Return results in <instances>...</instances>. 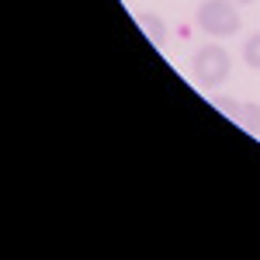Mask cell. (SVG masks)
<instances>
[{
    "mask_svg": "<svg viewBox=\"0 0 260 260\" xmlns=\"http://www.w3.org/2000/svg\"><path fill=\"white\" fill-rule=\"evenodd\" d=\"M139 24H142V31H146L149 39L156 42V45H163L167 31H163V24H156V18H153V14H139Z\"/></svg>",
    "mask_w": 260,
    "mask_h": 260,
    "instance_id": "5",
    "label": "cell"
},
{
    "mask_svg": "<svg viewBox=\"0 0 260 260\" xmlns=\"http://www.w3.org/2000/svg\"><path fill=\"white\" fill-rule=\"evenodd\" d=\"M198 24L212 39H229L240 31V7L236 0H205L198 7Z\"/></svg>",
    "mask_w": 260,
    "mask_h": 260,
    "instance_id": "1",
    "label": "cell"
},
{
    "mask_svg": "<svg viewBox=\"0 0 260 260\" xmlns=\"http://www.w3.org/2000/svg\"><path fill=\"white\" fill-rule=\"evenodd\" d=\"M236 4H253V0H236Z\"/></svg>",
    "mask_w": 260,
    "mask_h": 260,
    "instance_id": "7",
    "label": "cell"
},
{
    "mask_svg": "<svg viewBox=\"0 0 260 260\" xmlns=\"http://www.w3.org/2000/svg\"><path fill=\"white\" fill-rule=\"evenodd\" d=\"M194 80L198 87L205 90H212V87H219V83L229 80V70H233V59H229V52L222 49V45H201L198 52H194Z\"/></svg>",
    "mask_w": 260,
    "mask_h": 260,
    "instance_id": "2",
    "label": "cell"
},
{
    "mask_svg": "<svg viewBox=\"0 0 260 260\" xmlns=\"http://www.w3.org/2000/svg\"><path fill=\"white\" fill-rule=\"evenodd\" d=\"M212 104L219 108V111H222V115H225V118L240 121V111H243V108H236V104H233V98H215V101H212Z\"/></svg>",
    "mask_w": 260,
    "mask_h": 260,
    "instance_id": "6",
    "label": "cell"
},
{
    "mask_svg": "<svg viewBox=\"0 0 260 260\" xmlns=\"http://www.w3.org/2000/svg\"><path fill=\"white\" fill-rule=\"evenodd\" d=\"M243 62L250 66V70H260V31H253L246 45H243Z\"/></svg>",
    "mask_w": 260,
    "mask_h": 260,
    "instance_id": "4",
    "label": "cell"
},
{
    "mask_svg": "<svg viewBox=\"0 0 260 260\" xmlns=\"http://www.w3.org/2000/svg\"><path fill=\"white\" fill-rule=\"evenodd\" d=\"M240 125L246 128V132L260 136V104H243V111H240Z\"/></svg>",
    "mask_w": 260,
    "mask_h": 260,
    "instance_id": "3",
    "label": "cell"
}]
</instances>
